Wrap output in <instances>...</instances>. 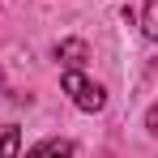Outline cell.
<instances>
[{
    "mask_svg": "<svg viewBox=\"0 0 158 158\" xmlns=\"http://www.w3.org/2000/svg\"><path fill=\"white\" fill-rule=\"evenodd\" d=\"M60 85H64V94H69V98H73V103H77L81 111H103V107H107V94H103V85H94V81L85 77V73H81V69H69Z\"/></svg>",
    "mask_w": 158,
    "mask_h": 158,
    "instance_id": "obj_1",
    "label": "cell"
},
{
    "mask_svg": "<svg viewBox=\"0 0 158 158\" xmlns=\"http://www.w3.org/2000/svg\"><path fill=\"white\" fill-rule=\"evenodd\" d=\"M56 56H60L69 69H81V64L90 60V47H85L81 39H69V43H60V47H56Z\"/></svg>",
    "mask_w": 158,
    "mask_h": 158,
    "instance_id": "obj_2",
    "label": "cell"
},
{
    "mask_svg": "<svg viewBox=\"0 0 158 158\" xmlns=\"http://www.w3.org/2000/svg\"><path fill=\"white\" fill-rule=\"evenodd\" d=\"M30 158H73V145H69V141H60V137H52V141L34 145Z\"/></svg>",
    "mask_w": 158,
    "mask_h": 158,
    "instance_id": "obj_3",
    "label": "cell"
},
{
    "mask_svg": "<svg viewBox=\"0 0 158 158\" xmlns=\"http://www.w3.org/2000/svg\"><path fill=\"white\" fill-rule=\"evenodd\" d=\"M17 150H22V132L13 124H4L0 128V158H17Z\"/></svg>",
    "mask_w": 158,
    "mask_h": 158,
    "instance_id": "obj_4",
    "label": "cell"
},
{
    "mask_svg": "<svg viewBox=\"0 0 158 158\" xmlns=\"http://www.w3.org/2000/svg\"><path fill=\"white\" fill-rule=\"evenodd\" d=\"M145 34H150V39H158V0H150V4H145Z\"/></svg>",
    "mask_w": 158,
    "mask_h": 158,
    "instance_id": "obj_5",
    "label": "cell"
},
{
    "mask_svg": "<svg viewBox=\"0 0 158 158\" xmlns=\"http://www.w3.org/2000/svg\"><path fill=\"white\" fill-rule=\"evenodd\" d=\"M145 128H150V132H158V103L150 107V115H145Z\"/></svg>",
    "mask_w": 158,
    "mask_h": 158,
    "instance_id": "obj_6",
    "label": "cell"
}]
</instances>
